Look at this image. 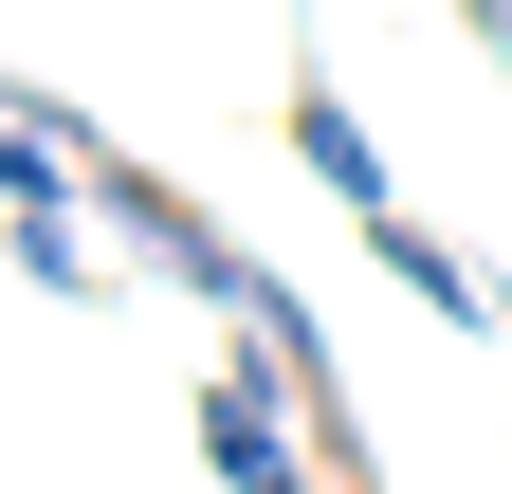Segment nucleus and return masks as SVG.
Listing matches in <instances>:
<instances>
[{
    "label": "nucleus",
    "instance_id": "f03ea898",
    "mask_svg": "<svg viewBox=\"0 0 512 494\" xmlns=\"http://www.w3.org/2000/svg\"><path fill=\"white\" fill-rule=\"evenodd\" d=\"M366 257L403 275V312H439V330H512V293H494V275H476L439 220H403V202H384V220H366Z\"/></svg>",
    "mask_w": 512,
    "mask_h": 494
},
{
    "label": "nucleus",
    "instance_id": "20e7f679",
    "mask_svg": "<svg viewBox=\"0 0 512 494\" xmlns=\"http://www.w3.org/2000/svg\"><path fill=\"white\" fill-rule=\"evenodd\" d=\"M458 19H476V55H512V0H458Z\"/></svg>",
    "mask_w": 512,
    "mask_h": 494
},
{
    "label": "nucleus",
    "instance_id": "f257e3e1",
    "mask_svg": "<svg viewBox=\"0 0 512 494\" xmlns=\"http://www.w3.org/2000/svg\"><path fill=\"white\" fill-rule=\"evenodd\" d=\"M202 476L220 494H330V440H311V403H293V366L275 348H238V366H202Z\"/></svg>",
    "mask_w": 512,
    "mask_h": 494
},
{
    "label": "nucleus",
    "instance_id": "7ed1b4c3",
    "mask_svg": "<svg viewBox=\"0 0 512 494\" xmlns=\"http://www.w3.org/2000/svg\"><path fill=\"white\" fill-rule=\"evenodd\" d=\"M293 165H311V183H330V202H348V220H384V202H403V183H384V147H366V110H348L330 74H293Z\"/></svg>",
    "mask_w": 512,
    "mask_h": 494
}]
</instances>
